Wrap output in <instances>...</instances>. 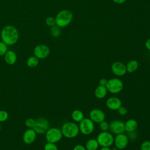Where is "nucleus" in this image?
Masks as SVG:
<instances>
[{"label": "nucleus", "instance_id": "f257e3e1", "mask_svg": "<svg viewBox=\"0 0 150 150\" xmlns=\"http://www.w3.org/2000/svg\"><path fill=\"white\" fill-rule=\"evenodd\" d=\"M2 42L7 46L15 44L19 39V32L17 29L12 25H7L4 27L1 32Z\"/></svg>", "mask_w": 150, "mask_h": 150}, {"label": "nucleus", "instance_id": "f03ea898", "mask_svg": "<svg viewBox=\"0 0 150 150\" xmlns=\"http://www.w3.org/2000/svg\"><path fill=\"white\" fill-rule=\"evenodd\" d=\"M73 13L70 11L64 9L60 11L56 16V25L60 28L67 26L73 19Z\"/></svg>", "mask_w": 150, "mask_h": 150}, {"label": "nucleus", "instance_id": "7ed1b4c3", "mask_svg": "<svg viewBox=\"0 0 150 150\" xmlns=\"http://www.w3.org/2000/svg\"><path fill=\"white\" fill-rule=\"evenodd\" d=\"M60 129L63 135L67 138H73L76 137L80 131L79 126L73 122L64 123Z\"/></svg>", "mask_w": 150, "mask_h": 150}, {"label": "nucleus", "instance_id": "20e7f679", "mask_svg": "<svg viewBox=\"0 0 150 150\" xmlns=\"http://www.w3.org/2000/svg\"><path fill=\"white\" fill-rule=\"evenodd\" d=\"M63 134L61 129L56 128H49L45 133V138L47 142L56 143L59 142L62 138Z\"/></svg>", "mask_w": 150, "mask_h": 150}, {"label": "nucleus", "instance_id": "39448f33", "mask_svg": "<svg viewBox=\"0 0 150 150\" xmlns=\"http://www.w3.org/2000/svg\"><path fill=\"white\" fill-rule=\"evenodd\" d=\"M96 139L101 146H110L114 141L112 134L107 131H103L99 133Z\"/></svg>", "mask_w": 150, "mask_h": 150}, {"label": "nucleus", "instance_id": "423d86ee", "mask_svg": "<svg viewBox=\"0 0 150 150\" xmlns=\"http://www.w3.org/2000/svg\"><path fill=\"white\" fill-rule=\"evenodd\" d=\"M105 87L107 90L110 93L112 94H117L122 90L123 88V83L121 80L113 78L107 81Z\"/></svg>", "mask_w": 150, "mask_h": 150}, {"label": "nucleus", "instance_id": "0eeeda50", "mask_svg": "<svg viewBox=\"0 0 150 150\" xmlns=\"http://www.w3.org/2000/svg\"><path fill=\"white\" fill-rule=\"evenodd\" d=\"M49 128V121L45 118L40 117L36 120V123L33 129L37 134H45Z\"/></svg>", "mask_w": 150, "mask_h": 150}, {"label": "nucleus", "instance_id": "6e6552de", "mask_svg": "<svg viewBox=\"0 0 150 150\" xmlns=\"http://www.w3.org/2000/svg\"><path fill=\"white\" fill-rule=\"evenodd\" d=\"M79 130L84 135H90L94 129V122L90 118H83L79 124Z\"/></svg>", "mask_w": 150, "mask_h": 150}, {"label": "nucleus", "instance_id": "1a4fd4ad", "mask_svg": "<svg viewBox=\"0 0 150 150\" xmlns=\"http://www.w3.org/2000/svg\"><path fill=\"white\" fill-rule=\"evenodd\" d=\"M33 53L38 59H43L49 55L50 49L45 45H39L34 48Z\"/></svg>", "mask_w": 150, "mask_h": 150}, {"label": "nucleus", "instance_id": "9d476101", "mask_svg": "<svg viewBox=\"0 0 150 150\" xmlns=\"http://www.w3.org/2000/svg\"><path fill=\"white\" fill-rule=\"evenodd\" d=\"M124 122L120 120H114L109 124V130L112 134L118 135L125 131Z\"/></svg>", "mask_w": 150, "mask_h": 150}, {"label": "nucleus", "instance_id": "9b49d317", "mask_svg": "<svg viewBox=\"0 0 150 150\" xmlns=\"http://www.w3.org/2000/svg\"><path fill=\"white\" fill-rule=\"evenodd\" d=\"M115 146L118 149H123L128 145V138L124 134H120L117 135L114 139Z\"/></svg>", "mask_w": 150, "mask_h": 150}, {"label": "nucleus", "instance_id": "f8f14e48", "mask_svg": "<svg viewBox=\"0 0 150 150\" xmlns=\"http://www.w3.org/2000/svg\"><path fill=\"white\" fill-rule=\"evenodd\" d=\"M37 134L33 128H29L26 129L22 137V139L25 144L30 145L34 142L36 139Z\"/></svg>", "mask_w": 150, "mask_h": 150}, {"label": "nucleus", "instance_id": "ddd939ff", "mask_svg": "<svg viewBox=\"0 0 150 150\" xmlns=\"http://www.w3.org/2000/svg\"><path fill=\"white\" fill-rule=\"evenodd\" d=\"M111 70L112 73L117 76H123L127 73L126 66L120 62L113 63L111 66Z\"/></svg>", "mask_w": 150, "mask_h": 150}, {"label": "nucleus", "instance_id": "4468645a", "mask_svg": "<svg viewBox=\"0 0 150 150\" xmlns=\"http://www.w3.org/2000/svg\"><path fill=\"white\" fill-rule=\"evenodd\" d=\"M90 118L93 122L100 123L105 120V115L101 110L95 108L90 111Z\"/></svg>", "mask_w": 150, "mask_h": 150}, {"label": "nucleus", "instance_id": "2eb2a0df", "mask_svg": "<svg viewBox=\"0 0 150 150\" xmlns=\"http://www.w3.org/2000/svg\"><path fill=\"white\" fill-rule=\"evenodd\" d=\"M106 105L107 107L111 110H117L120 107H121L122 103L118 98L112 97L107 100Z\"/></svg>", "mask_w": 150, "mask_h": 150}, {"label": "nucleus", "instance_id": "dca6fc26", "mask_svg": "<svg viewBox=\"0 0 150 150\" xmlns=\"http://www.w3.org/2000/svg\"><path fill=\"white\" fill-rule=\"evenodd\" d=\"M4 60L8 64L13 65L16 62L17 56L14 51L11 50H7L4 54Z\"/></svg>", "mask_w": 150, "mask_h": 150}, {"label": "nucleus", "instance_id": "f3484780", "mask_svg": "<svg viewBox=\"0 0 150 150\" xmlns=\"http://www.w3.org/2000/svg\"><path fill=\"white\" fill-rule=\"evenodd\" d=\"M137 127H138V123L137 121L134 119L128 120L124 124L125 131L128 132L135 131Z\"/></svg>", "mask_w": 150, "mask_h": 150}, {"label": "nucleus", "instance_id": "a211bd4d", "mask_svg": "<svg viewBox=\"0 0 150 150\" xmlns=\"http://www.w3.org/2000/svg\"><path fill=\"white\" fill-rule=\"evenodd\" d=\"M107 91L108 90L105 86L99 85L97 87V88L95 90V96L98 98H103L106 96Z\"/></svg>", "mask_w": 150, "mask_h": 150}, {"label": "nucleus", "instance_id": "6ab92c4d", "mask_svg": "<svg viewBox=\"0 0 150 150\" xmlns=\"http://www.w3.org/2000/svg\"><path fill=\"white\" fill-rule=\"evenodd\" d=\"M99 144L96 139H89L86 144V149L87 150H96L98 148Z\"/></svg>", "mask_w": 150, "mask_h": 150}, {"label": "nucleus", "instance_id": "aec40b11", "mask_svg": "<svg viewBox=\"0 0 150 150\" xmlns=\"http://www.w3.org/2000/svg\"><path fill=\"white\" fill-rule=\"evenodd\" d=\"M138 67V63L137 60H132L129 61L127 66H126V69H127V72L128 73H132L135 71Z\"/></svg>", "mask_w": 150, "mask_h": 150}, {"label": "nucleus", "instance_id": "412c9836", "mask_svg": "<svg viewBox=\"0 0 150 150\" xmlns=\"http://www.w3.org/2000/svg\"><path fill=\"white\" fill-rule=\"evenodd\" d=\"M71 117L74 121L80 122L84 118V114L81 111L75 110L71 114Z\"/></svg>", "mask_w": 150, "mask_h": 150}, {"label": "nucleus", "instance_id": "4be33fe9", "mask_svg": "<svg viewBox=\"0 0 150 150\" xmlns=\"http://www.w3.org/2000/svg\"><path fill=\"white\" fill-rule=\"evenodd\" d=\"M39 63V59L35 56H32L28 57L26 60V64L29 67H35L38 66Z\"/></svg>", "mask_w": 150, "mask_h": 150}, {"label": "nucleus", "instance_id": "5701e85b", "mask_svg": "<svg viewBox=\"0 0 150 150\" xmlns=\"http://www.w3.org/2000/svg\"><path fill=\"white\" fill-rule=\"evenodd\" d=\"M50 33L51 35L54 38L59 37L61 34V29L59 26L56 25H54L51 26L50 29Z\"/></svg>", "mask_w": 150, "mask_h": 150}, {"label": "nucleus", "instance_id": "b1692460", "mask_svg": "<svg viewBox=\"0 0 150 150\" xmlns=\"http://www.w3.org/2000/svg\"><path fill=\"white\" fill-rule=\"evenodd\" d=\"M35 123H36V120L32 118H27L25 122V125L28 128H33L35 125Z\"/></svg>", "mask_w": 150, "mask_h": 150}, {"label": "nucleus", "instance_id": "393cba45", "mask_svg": "<svg viewBox=\"0 0 150 150\" xmlns=\"http://www.w3.org/2000/svg\"><path fill=\"white\" fill-rule=\"evenodd\" d=\"M9 117L8 112L5 110H0V122L6 121Z\"/></svg>", "mask_w": 150, "mask_h": 150}, {"label": "nucleus", "instance_id": "a878e982", "mask_svg": "<svg viewBox=\"0 0 150 150\" xmlns=\"http://www.w3.org/2000/svg\"><path fill=\"white\" fill-rule=\"evenodd\" d=\"M44 150H59V149L55 144L47 142L44 146Z\"/></svg>", "mask_w": 150, "mask_h": 150}, {"label": "nucleus", "instance_id": "bb28decb", "mask_svg": "<svg viewBox=\"0 0 150 150\" xmlns=\"http://www.w3.org/2000/svg\"><path fill=\"white\" fill-rule=\"evenodd\" d=\"M8 50L7 45L3 42L0 41V56H4Z\"/></svg>", "mask_w": 150, "mask_h": 150}, {"label": "nucleus", "instance_id": "cd10ccee", "mask_svg": "<svg viewBox=\"0 0 150 150\" xmlns=\"http://www.w3.org/2000/svg\"><path fill=\"white\" fill-rule=\"evenodd\" d=\"M45 23L46 24L49 26H52L54 25H56V20L55 18L52 16H49L46 18L45 19Z\"/></svg>", "mask_w": 150, "mask_h": 150}, {"label": "nucleus", "instance_id": "c85d7f7f", "mask_svg": "<svg viewBox=\"0 0 150 150\" xmlns=\"http://www.w3.org/2000/svg\"><path fill=\"white\" fill-rule=\"evenodd\" d=\"M99 127L103 131H107L109 129V124L104 120L99 123Z\"/></svg>", "mask_w": 150, "mask_h": 150}, {"label": "nucleus", "instance_id": "c756f323", "mask_svg": "<svg viewBox=\"0 0 150 150\" xmlns=\"http://www.w3.org/2000/svg\"><path fill=\"white\" fill-rule=\"evenodd\" d=\"M141 150H150V141H144L141 145Z\"/></svg>", "mask_w": 150, "mask_h": 150}, {"label": "nucleus", "instance_id": "7c9ffc66", "mask_svg": "<svg viewBox=\"0 0 150 150\" xmlns=\"http://www.w3.org/2000/svg\"><path fill=\"white\" fill-rule=\"evenodd\" d=\"M118 113L121 115H126V114L127 113V110L125 107H120L118 110Z\"/></svg>", "mask_w": 150, "mask_h": 150}, {"label": "nucleus", "instance_id": "2f4dec72", "mask_svg": "<svg viewBox=\"0 0 150 150\" xmlns=\"http://www.w3.org/2000/svg\"><path fill=\"white\" fill-rule=\"evenodd\" d=\"M73 150H86V147L81 145H77L73 148Z\"/></svg>", "mask_w": 150, "mask_h": 150}, {"label": "nucleus", "instance_id": "473e14b6", "mask_svg": "<svg viewBox=\"0 0 150 150\" xmlns=\"http://www.w3.org/2000/svg\"><path fill=\"white\" fill-rule=\"evenodd\" d=\"M107 81L108 80L107 79H100V82H99L100 85L103 86H106V84L107 83Z\"/></svg>", "mask_w": 150, "mask_h": 150}, {"label": "nucleus", "instance_id": "72a5a7b5", "mask_svg": "<svg viewBox=\"0 0 150 150\" xmlns=\"http://www.w3.org/2000/svg\"><path fill=\"white\" fill-rule=\"evenodd\" d=\"M145 46H146V47L148 50H150V38L148 39L146 41V42H145Z\"/></svg>", "mask_w": 150, "mask_h": 150}, {"label": "nucleus", "instance_id": "f704fd0d", "mask_svg": "<svg viewBox=\"0 0 150 150\" xmlns=\"http://www.w3.org/2000/svg\"><path fill=\"white\" fill-rule=\"evenodd\" d=\"M126 0H112L113 2H114L116 4H123Z\"/></svg>", "mask_w": 150, "mask_h": 150}, {"label": "nucleus", "instance_id": "c9c22d12", "mask_svg": "<svg viewBox=\"0 0 150 150\" xmlns=\"http://www.w3.org/2000/svg\"><path fill=\"white\" fill-rule=\"evenodd\" d=\"M100 150H111V149L109 146H101Z\"/></svg>", "mask_w": 150, "mask_h": 150}, {"label": "nucleus", "instance_id": "e433bc0d", "mask_svg": "<svg viewBox=\"0 0 150 150\" xmlns=\"http://www.w3.org/2000/svg\"><path fill=\"white\" fill-rule=\"evenodd\" d=\"M1 122H0V131H1Z\"/></svg>", "mask_w": 150, "mask_h": 150}, {"label": "nucleus", "instance_id": "4c0bfd02", "mask_svg": "<svg viewBox=\"0 0 150 150\" xmlns=\"http://www.w3.org/2000/svg\"><path fill=\"white\" fill-rule=\"evenodd\" d=\"M114 150H121V149H114Z\"/></svg>", "mask_w": 150, "mask_h": 150}]
</instances>
